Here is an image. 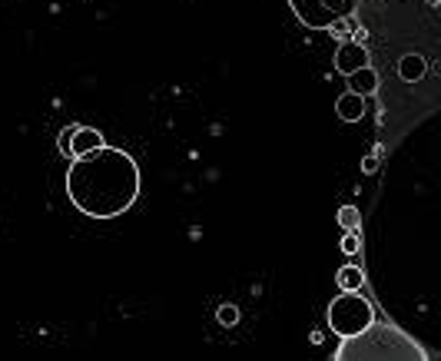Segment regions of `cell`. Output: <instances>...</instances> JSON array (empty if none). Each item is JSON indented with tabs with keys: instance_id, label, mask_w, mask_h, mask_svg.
I'll return each instance as SVG.
<instances>
[{
	"instance_id": "6da1fadb",
	"label": "cell",
	"mask_w": 441,
	"mask_h": 361,
	"mask_svg": "<svg viewBox=\"0 0 441 361\" xmlns=\"http://www.w3.org/2000/svg\"><path fill=\"white\" fill-rule=\"evenodd\" d=\"M67 196L83 216L100 222L123 216L140 196V166L116 146H96L73 156L67 169Z\"/></svg>"
},
{
	"instance_id": "7a4b0ae2",
	"label": "cell",
	"mask_w": 441,
	"mask_h": 361,
	"mask_svg": "<svg viewBox=\"0 0 441 361\" xmlns=\"http://www.w3.org/2000/svg\"><path fill=\"white\" fill-rule=\"evenodd\" d=\"M336 361H425L428 355L395 325H368L358 335L342 338L332 355Z\"/></svg>"
},
{
	"instance_id": "3957f363",
	"label": "cell",
	"mask_w": 441,
	"mask_h": 361,
	"mask_svg": "<svg viewBox=\"0 0 441 361\" xmlns=\"http://www.w3.org/2000/svg\"><path fill=\"white\" fill-rule=\"evenodd\" d=\"M372 322H375V308L362 295V288H358V292H342L336 302L328 305V328H332L338 338L358 335Z\"/></svg>"
},
{
	"instance_id": "277c9868",
	"label": "cell",
	"mask_w": 441,
	"mask_h": 361,
	"mask_svg": "<svg viewBox=\"0 0 441 361\" xmlns=\"http://www.w3.org/2000/svg\"><path fill=\"white\" fill-rule=\"evenodd\" d=\"M289 7L296 10V17L312 30H328L338 17L355 14L358 0H289Z\"/></svg>"
},
{
	"instance_id": "5b68a950",
	"label": "cell",
	"mask_w": 441,
	"mask_h": 361,
	"mask_svg": "<svg viewBox=\"0 0 441 361\" xmlns=\"http://www.w3.org/2000/svg\"><path fill=\"white\" fill-rule=\"evenodd\" d=\"M365 63H368V50H365L362 40H346V43L336 50V70L342 76L355 73V70L365 67Z\"/></svg>"
},
{
	"instance_id": "8992f818",
	"label": "cell",
	"mask_w": 441,
	"mask_h": 361,
	"mask_svg": "<svg viewBox=\"0 0 441 361\" xmlns=\"http://www.w3.org/2000/svg\"><path fill=\"white\" fill-rule=\"evenodd\" d=\"M103 133L93 130V126H73V140H70V156H83V152L103 146Z\"/></svg>"
},
{
	"instance_id": "52a82bcc",
	"label": "cell",
	"mask_w": 441,
	"mask_h": 361,
	"mask_svg": "<svg viewBox=\"0 0 441 361\" xmlns=\"http://www.w3.org/2000/svg\"><path fill=\"white\" fill-rule=\"evenodd\" d=\"M336 113H338V120H346V123H358L365 116V96L355 93V90L342 93L336 100Z\"/></svg>"
},
{
	"instance_id": "ba28073f",
	"label": "cell",
	"mask_w": 441,
	"mask_h": 361,
	"mask_svg": "<svg viewBox=\"0 0 441 361\" xmlns=\"http://www.w3.org/2000/svg\"><path fill=\"white\" fill-rule=\"evenodd\" d=\"M346 80H348V90H355V93H362V96H372L375 90H378V73H375L368 63L358 67L355 73H348Z\"/></svg>"
},
{
	"instance_id": "9c48e42d",
	"label": "cell",
	"mask_w": 441,
	"mask_h": 361,
	"mask_svg": "<svg viewBox=\"0 0 441 361\" xmlns=\"http://www.w3.org/2000/svg\"><path fill=\"white\" fill-rule=\"evenodd\" d=\"M338 286H342V292H358V288L365 286V272L362 266H342L338 268Z\"/></svg>"
},
{
	"instance_id": "30bf717a",
	"label": "cell",
	"mask_w": 441,
	"mask_h": 361,
	"mask_svg": "<svg viewBox=\"0 0 441 361\" xmlns=\"http://www.w3.org/2000/svg\"><path fill=\"white\" fill-rule=\"evenodd\" d=\"M398 76H402L405 83H415V80H422L425 76V60L415 57V53H408V57L398 63Z\"/></svg>"
},
{
	"instance_id": "8fae6325",
	"label": "cell",
	"mask_w": 441,
	"mask_h": 361,
	"mask_svg": "<svg viewBox=\"0 0 441 361\" xmlns=\"http://www.w3.org/2000/svg\"><path fill=\"white\" fill-rule=\"evenodd\" d=\"M338 222H342V229H358L362 209H358V206H342V209H338Z\"/></svg>"
},
{
	"instance_id": "7c38bea8",
	"label": "cell",
	"mask_w": 441,
	"mask_h": 361,
	"mask_svg": "<svg viewBox=\"0 0 441 361\" xmlns=\"http://www.w3.org/2000/svg\"><path fill=\"white\" fill-rule=\"evenodd\" d=\"M342 252H346V256L362 252V232H358V229H346V236H342Z\"/></svg>"
},
{
	"instance_id": "4fadbf2b",
	"label": "cell",
	"mask_w": 441,
	"mask_h": 361,
	"mask_svg": "<svg viewBox=\"0 0 441 361\" xmlns=\"http://www.w3.org/2000/svg\"><path fill=\"white\" fill-rule=\"evenodd\" d=\"M216 318H219L222 328H236V325H239V308H236V305H219Z\"/></svg>"
},
{
	"instance_id": "5bb4252c",
	"label": "cell",
	"mask_w": 441,
	"mask_h": 361,
	"mask_svg": "<svg viewBox=\"0 0 441 361\" xmlns=\"http://www.w3.org/2000/svg\"><path fill=\"white\" fill-rule=\"evenodd\" d=\"M70 140H73V126H63L60 130V152L63 156H70Z\"/></svg>"
},
{
	"instance_id": "9a60e30c",
	"label": "cell",
	"mask_w": 441,
	"mask_h": 361,
	"mask_svg": "<svg viewBox=\"0 0 441 361\" xmlns=\"http://www.w3.org/2000/svg\"><path fill=\"white\" fill-rule=\"evenodd\" d=\"M375 166H378V156H368V159L362 162V169H365V172H375Z\"/></svg>"
},
{
	"instance_id": "2e32d148",
	"label": "cell",
	"mask_w": 441,
	"mask_h": 361,
	"mask_svg": "<svg viewBox=\"0 0 441 361\" xmlns=\"http://www.w3.org/2000/svg\"><path fill=\"white\" fill-rule=\"evenodd\" d=\"M425 4H428V7H435V4H438V0H425Z\"/></svg>"
}]
</instances>
